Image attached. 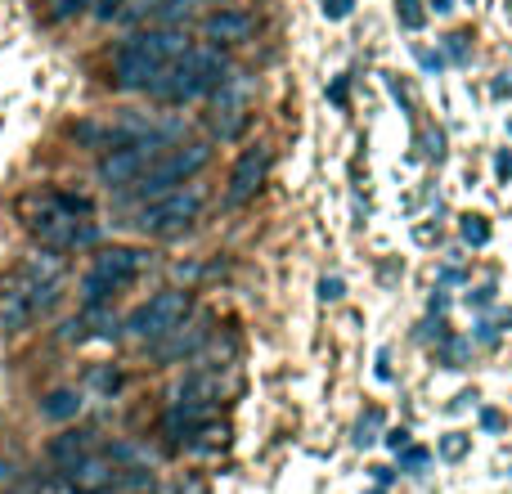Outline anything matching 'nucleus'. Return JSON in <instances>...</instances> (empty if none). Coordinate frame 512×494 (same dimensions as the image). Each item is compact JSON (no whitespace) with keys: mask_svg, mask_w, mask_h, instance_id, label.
Instances as JSON below:
<instances>
[{"mask_svg":"<svg viewBox=\"0 0 512 494\" xmlns=\"http://www.w3.org/2000/svg\"><path fill=\"white\" fill-rule=\"evenodd\" d=\"M18 216L23 225L36 234L45 247H86L95 243V225L90 216V198L81 194H63V189H32L18 198Z\"/></svg>","mask_w":512,"mask_h":494,"instance_id":"1","label":"nucleus"},{"mask_svg":"<svg viewBox=\"0 0 512 494\" xmlns=\"http://www.w3.org/2000/svg\"><path fill=\"white\" fill-rule=\"evenodd\" d=\"M194 50L189 36L180 27H149V32H135L131 41H122L113 50V86L117 90H149L162 72L176 59Z\"/></svg>","mask_w":512,"mask_h":494,"instance_id":"2","label":"nucleus"},{"mask_svg":"<svg viewBox=\"0 0 512 494\" xmlns=\"http://www.w3.org/2000/svg\"><path fill=\"white\" fill-rule=\"evenodd\" d=\"M225 72H230V63H225L221 45H194V50L185 54V59H176L167 72H162L158 81H153L144 95L162 99V104H185V99H203V95H216V90L225 86Z\"/></svg>","mask_w":512,"mask_h":494,"instance_id":"3","label":"nucleus"},{"mask_svg":"<svg viewBox=\"0 0 512 494\" xmlns=\"http://www.w3.org/2000/svg\"><path fill=\"white\" fill-rule=\"evenodd\" d=\"M171 135H176V126H167V131L131 135V140H122V144H113V149H104V153H99V162H95L99 185H108V189L135 185V180H140L144 171H149L153 162L167 153Z\"/></svg>","mask_w":512,"mask_h":494,"instance_id":"4","label":"nucleus"},{"mask_svg":"<svg viewBox=\"0 0 512 494\" xmlns=\"http://www.w3.org/2000/svg\"><path fill=\"white\" fill-rule=\"evenodd\" d=\"M212 153H216V149H212L207 140H194V144H180V149H167L149 171H144L140 180H135L131 198H135V203H153V198H162V194H171V189L189 185V180H194L198 171L212 162Z\"/></svg>","mask_w":512,"mask_h":494,"instance_id":"5","label":"nucleus"},{"mask_svg":"<svg viewBox=\"0 0 512 494\" xmlns=\"http://www.w3.org/2000/svg\"><path fill=\"white\" fill-rule=\"evenodd\" d=\"M189 310H194V297H189V292H180V288L153 292L144 306L131 310L126 333H131L135 342H167V337L189 319Z\"/></svg>","mask_w":512,"mask_h":494,"instance_id":"6","label":"nucleus"},{"mask_svg":"<svg viewBox=\"0 0 512 494\" xmlns=\"http://www.w3.org/2000/svg\"><path fill=\"white\" fill-rule=\"evenodd\" d=\"M144 265H149V256H144L140 247H108V252H99L95 265L86 270V279H81V301H86V306L108 301L117 288L140 279Z\"/></svg>","mask_w":512,"mask_h":494,"instance_id":"7","label":"nucleus"},{"mask_svg":"<svg viewBox=\"0 0 512 494\" xmlns=\"http://www.w3.org/2000/svg\"><path fill=\"white\" fill-rule=\"evenodd\" d=\"M203 203H207V185L189 180V185H180V189H171V194H162V198H153V203H144L140 230H144V234H176V230H185L189 221H198Z\"/></svg>","mask_w":512,"mask_h":494,"instance_id":"8","label":"nucleus"},{"mask_svg":"<svg viewBox=\"0 0 512 494\" xmlns=\"http://www.w3.org/2000/svg\"><path fill=\"white\" fill-rule=\"evenodd\" d=\"M265 171H270V153L256 144V149H248L239 162H234L230 189H225V203H230V207H243L248 198H256V189L265 185Z\"/></svg>","mask_w":512,"mask_h":494,"instance_id":"9","label":"nucleus"},{"mask_svg":"<svg viewBox=\"0 0 512 494\" xmlns=\"http://www.w3.org/2000/svg\"><path fill=\"white\" fill-rule=\"evenodd\" d=\"M256 32V14L252 9H234V5H216L212 14L203 18V36L212 45H239Z\"/></svg>","mask_w":512,"mask_h":494,"instance_id":"10","label":"nucleus"},{"mask_svg":"<svg viewBox=\"0 0 512 494\" xmlns=\"http://www.w3.org/2000/svg\"><path fill=\"white\" fill-rule=\"evenodd\" d=\"M36 315H41V310H36V297L23 288V283H14V279L0 283V333L5 337L27 333V324H32Z\"/></svg>","mask_w":512,"mask_h":494,"instance_id":"11","label":"nucleus"},{"mask_svg":"<svg viewBox=\"0 0 512 494\" xmlns=\"http://www.w3.org/2000/svg\"><path fill=\"white\" fill-rule=\"evenodd\" d=\"M90 454V432H63L50 441V463H59V468H72V463H81Z\"/></svg>","mask_w":512,"mask_h":494,"instance_id":"12","label":"nucleus"},{"mask_svg":"<svg viewBox=\"0 0 512 494\" xmlns=\"http://www.w3.org/2000/svg\"><path fill=\"white\" fill-rule=\"evenodd\" d=\"M77 414H81V391H72V387H59L41 400V418H50V423H68Z\"/></svg>","mask_w":512,"mask_h":494,"instance_id":"13","label":"nucleus"},{"mask_svg":"<svg viewBox=\"0 0 512 494\" xmlns=\"http://www.w3.org/2000/svg\"><path fill=\"white\" fill-rule=\"evenodd\" d=\"M90 5H95V0H45V18H50V23H68V18L86 14Z\"/></svg>","mask_w":512,"mask_h":494,"instance_id":"14","label":"nucleus"},{"mask_svg":"<svg viewBox=\"0 0 512 494\" xmlns=\"http://www.w3.org/2000/svg\"><path fill=\"white\" fill-rule=\"evenodd\" d=\"M463 239L477 243V247H486V243H490V225H486V216H463Z\"/></svg>","mask_w":512,"mask_h":494,"instance_id":"15","label":"nucleus"},{"mask_svg":"<svg viewBox=\"0 0 512 494\" xmlns=\"http://www.w3.org/2000/svg\"><path fill=\"white\" fill-rule=\"evenodd\" d=\"M400 23H405L409 32H414V27H423V23H427L423 5H418V0H400Z\"/></svg>","mask_w":512,"mask_h":494,"instance_id":"16","label":"nucleus"},{"mask_svg":"<svg viewBox=\"0 0 512 494\" xmlns=\"http://www.w3.org/2000/svg\"><path fill=\"white\" fill-rule=\"evenodd\" d=\"M122 5H126V0H95V18H99V23H113Z\"/></svg>","mask_w":512,"mask_h":494,"instance_id":"17","label":"nucleus"},{"mask_svg":"<svg viewBox=\"0 0 512 494\" xmlns=\"http://www.w3.org/2000/svg\"><path fill=\"white\" fill-rule=\"evenodd\" d=\"M117 382H122V378H117V373H108V369L95 373V387H99V391H117Z\"/></svg>","mask_w":512,"mask_h":494,"instance_id":"18","label":"nucleus"},{"mask_svg":"<svg viewBox=\"0 0 512 494\" xmlns=\"http://www.w3.org/2000/svg\"><path fill=\"white\" fill-rule=\"evenodd\" d=\"M324 14H328V18H346V14H351V0H328Z\"/></svg>","mask_w":512,"mask_h":494,"instance_id":"19","label":"nucleus"},{"mask_svg":"<svg viewBox=\"0 0 512 494\" xmlns=\"http://www.w3.org/2000/svg\"><path fill=\"white\" fill-rule=\"evenodd\" d=\"M324 297H342V279H324Z\"/></svg>","mask_w":512,"mask_h":494,"instance_id":"20","label":"nucleus"},{"mask_svg":"<svg viewBox=\"0 0 512 494\" xmlns=\"http://www.w3.org/2000/svg\"><path fill=\"white\" fill-rule=\"evenodd\" d=\"M445 454H450V459H459V454H463V441H459V436H450V441H445Z\"/></svg>","mask_w":512,"mask_h":494,"instance_id":"21","label":"nucleus"},{"mask_svg":"<svg viewBox=\"0 0 512 494\" xmlns=\"http://www.w3.org/2000/svg\"><path fill=\"white\" fill-rule=\"evenodd\" d=\"M14 481V463H0V486H9Z\"/></svg>","mask_w":512,"mask_h":494,"instance_id":"22","label":"nucleus"},{"mask_svg":"<svg viewBox=\"0 0 512 494\" xmlns=\"http://www.w3.org/2000/svg\"><path fill=\"white\" fill-rule=\"evenodd\" d=\"M499 176H512V153H504V158H499Z\"/></svg>","mask_w":512,"mask_h":494,"instance_id":"23","label":"nucleus"},{"mask_svg":"<svg viewBox=\"0 0 512 494\" xmlns=\"http://www.w3.org/2000/svg\"><path fill=\"white\" fill-rule=\"evenodd\" d=\"M63 494H99V490H81V486H77V490H63Z\"/></svg>","mask_w":512,"mask_h":494,"instance_id":"24","label":"nucleus"}]
</instances>
